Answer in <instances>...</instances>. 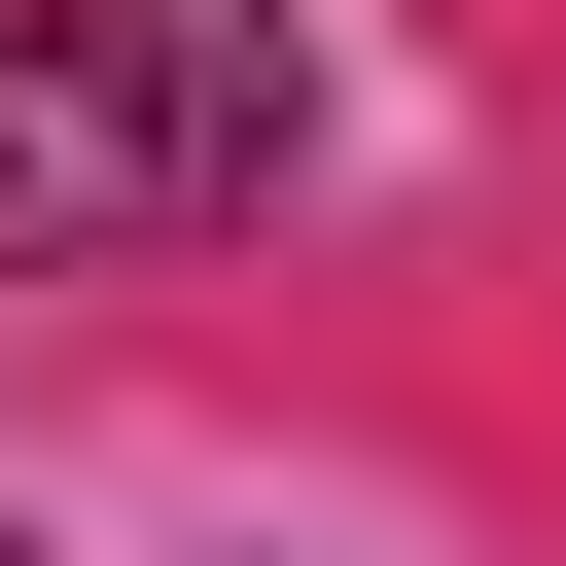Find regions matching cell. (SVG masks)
<instances>
[{
    "mask_svg": "<svg viewBox=\"0 0 566 566\" xmlns=\"http://www.w3.org/2000/svg\"><path fill=\"white\" fill-rule=\"evenodd\" d=\"M318 35L283 0H0V248H212L283 212Z\"/></svg>",
    "mask_w": 566,
    "mask_h": 566,
    "instance_id": "1",
    "label": "cell"
}]
</instances>
